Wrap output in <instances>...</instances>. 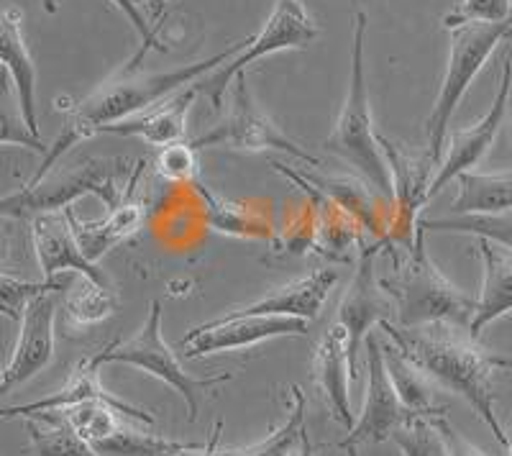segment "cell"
<instances>
[{
    "instance_id": "1",
    "label": "cell",
    "mask_w": 512,
    "mask_h": 456,
    "mask_svg": "<svg viewBox=\"0 0 512 456\" xmlns=\"http://www.w3.org/2000/svg\"><path fill=\"white\" fill-rule=\"evenodd\" d=\"M241 49V44L236 47H228L223 52H218L216 57L203 59V62H195V65L177 67V70L167 72H139V67L128 65L126 70L118 72L116 77H111L108 82H103L95 93H90L88 98L77 100L72 106H59L67 118H64V126L59 131L57 139L49 144L47 154L41 157V167L31 180H39L47 172L54 170V164L70 152L72 147H77L80 141L90 139V136L100 134V129L111 126V123L123 121V118L139 116V113L149 111L157 103H162L169 95L180 93L187 85L198 82L200 77L213 72L216 67H221L223 62H228L231 57H236Z\"/></svg>"
},
{
    "instance_id": "2",
    "label": "cell",
    "mask_w": 512,
    "mask_h": 456,
    "mask_svg": "<svg viewBox=\"0 0 512 456\" xmlns=\"http://www.w3.org/2000/svg\"><path fill=\"white\" fill-rule=\"evenodd\" d=\"M379 328L438 387L456 392L472 405L489 426V431L495 433V439L505 449H510V439L497 421L492 377H495L497 369H512V359L497 357L484 346H479V341L472 339L469 331L459 334L461 328L456 326L400 328L392 321H382Z\"/></svg>"
},
{
    "instance_id": "3",
    "label": "cell",
    "mask_w": 512,
    "mask_h": 456,
    "mask_svg": "<svg viewBox=\"0 0 512 456\" xmlns=\"http://www.w3.org/2000/svg\"><path fill=\"white\" fill-rule=\"evenodd\" d=\"M395 303L400 328L456 326L469 331L477 300L443 275L425 249V228L415 226L410 257L390 280H379Z\"/></svg>"
},
{
    "instance_id": "4",
    "label": "cell",
    "mask_w": 512,
    "mask_h": 456,
    "mask_svg": "<svg viewBox=\"0 0 512 456\" xmlns=\"http://www.w3.org/2000/svg\"><path fill=\"white\" fill-rule=\"evenodd\" d=\"M364 36H367V13L354 16V41H351V80L349 95L326 141V149L344 157L351 167L367 177L379 195L395 203V182L390 162L384 159L379 136L374 131L372 106H369L367 72H364Z\"/></svg>"
},
{
    "instance_id": "5",
    "label": "cell",
    "mask_w": 512,
    "mask_h": 456,
    "mask_svg": "<svg viewBox=\"0 0 512 456\" xmlns=\"http://www.w3.org/2000/svg\"><path fill=\"white\" fill-rule=\"evenodd\" d=\"M512 34L510 21L502 24H484V21H472V24L456 26L451 29V54H448L446 75H443L441 93L436 98L431 118L425 123V134H428V149H425L423 164L428 170L441 167L443 147L448 139V126L454 118L456 108L464 100L466 90L474 82V77L482 72L487 59L497 49L502 39Z\"/></svg>"
},
{
    "instance_id": "6",
    "label": "cell",
    "mask_w": 512,
    "mask_h": 456,
    "mask_svg": "<svg viewBox=\"0 0 512 456\" xmlns=\"http://www.w3.org/2000/svg\"><path fill=\"white\" fill-rule=\"evenodd\" d=\"M126 170V159H85L75 167L52 170L39 180L26 182L18 193L0 198V218H26L64 211L82 195H95L113 211L123 200L118 177Z\"/></svg>"
},
{
    "instance_id": "7",
    "label": "cell",
    "mask_w": 512,
    "mask_h": 456,
    "mask_svg": "<svg viewBox=\"0 0 512 456\" xmlns=\"http://www.w3.org/2000/svg\"><path fill=\"white\" fill-rule=\"evenodd\" d=\"M98 357L103 364H128L136 367L146 375L157 377L164 385L180 392L182 400L187 405V418L190 423L198 421L200 410V395L205 390H213L221 382L231 380V372H218L210 377H192L177 354L164 344L162 336V303L154 300L149 316H146L144 326L139 334L128 341H111L103 351H98Z\"/></svg>"
},
{
    "instance_id": "8",
    "label": "cell",
    "mask_w": 512,
    "mask_h": 456,
    "mask_svg": "<svg viewBox=\"0 0 512 456\" xmlns=\"http://www.w3.org/2000/svg\"><path fill=\"white\" fill-rule=\"evenodd\" d=\"M315 36H318V26H315L313 16L308 13L303 0H277L264 29L254 39L244 41L236 57H231L221 67L200 77L195 82V88H198V93L208 95L213 108H221L223 95L228 93L231 82L246 67L254 65L256 59L267 57V54L285 52V49H308L315 41Z\"/></svg>"
},
{
    "instance_id": "9",
    "label": "cell",
    "mask_w": 512,
    "mask_h": 456,
    "mask_svg": "<svg viewBox=\"0 0 512 456\" xmlns=\"http://www.w3.org/2000/svg\"><path fill=\"white\" fill-rule=\"evenodd\" d=\"M231 103V111L216 129H210L208 134L190 141V147L195 152L205 147H226L239 149V152H285L295 159H303L310 167L320 164L315 154L305 152L297 141H292L280 126H274L259 111V106H256L249 93V85H246V72L236 75V80H233Z\"/></svg>"
},
{
    "instance_id": "10",
    "label": "cell",
    "mask_w": 512,
    "mask_h": 456,
    "mask_svg": "<svg viewBox=\"0 0 512 456\" xmlns=\"http://www.w3.org/2000/svg\"><path fill=\"white\" fill-rule=\"evenodd\" d=\"M57 290L49 287L34 295L18 318V339L6 367H0V398L16 387L34 380L54 359V318H57Z\"/></svg>"
},
{
    "instance_id": "11",
    "label": "cell",
    "mask_w": 512,
    "mask_h": 456,
    "mask_svg": "<svg viewBox=\"0 0 512 456\" xmlns=\"http://www.w3.org/2000/svg\"><path fill=\"white\" fill-rule=\"evenodd\" d=\"M367 344V395H364V408L354 426L349 428V436L338 441V449H351L359 444H382L392 436L395 428L415 418L402 400L397 398V390L390 380L387 364H384V346L374 334L364 339Z\"/></svg>"
},
{
    "instance_id": "12",
    "label": "cell",
    "mask_w": 512,
    "mask_h": 456,
    "mask_svg": "<svg viewBox=\"0 0 512 456\" xmlns=\"http://www.w3.org/2000/svg\"><path fill=\"white\" fill-rule=\"evenodd\" d=\"M282 336H308V321L290 316H226L208 321L203 326L192 328L190 334L182 336L180 346L185 349L187 359H200L218 351L249 349L269 339Z\"/></svg>"
},
{
    "instance_id": "13",
    "label": "cell",
    "mask_w": 512,
    "mask_h": 456,
    "mask_svg": "<svg viewBox=\"0 0 512 456\" xmlns=\"http://www.w3.org/2000/svg\"><path fill=\"white\" fill-rule=\"evenodd\" d=\"M512 90V59L505 57L502 62V77L500 88H497L495 100H492V108L482 116V121H477L469 129H459L446 139V159L438 167V175H433L431 185H428V193L425 198H433V195L441 193L448 182L456 180L461 172H472V167H477L484 159V154L489 152V147L495 144L497 134H500V126L505 121L507 113V100H510Z\"/></svg>"
},
{
    "instance_id": "14",
    "label": "cell",
    "mask_w": 512,
    "mask_h": 456,
    "mask_svg": "<svg viewBox=\"0 0 512 456\" xmlns=\"http://www.w3.org/2000/svg\"><path fill=\"white\" fill-rule=\"evenodd\" d=\"M382 244L384 241H377V244L367 246L361 252L354 280H351L349 290H346L341 303H338L336 323H341L346 328V336H349V357L354 372L361 341L367 339L374 326H379L382 321H390L395 316V303H392L382 282L374 275V259H377Z\"/></svg>"
},
{
    "instance_id": "15",
    "label": "cell",
    "mask_w": 512,
    "mask_h": 456,
    "mask_svg": "<svg viewBox=\"0 0 512 456\" xmlns=\"http://www.w3.org/2000/svg\"><path fill=\"white\" fill-rule=\"evenodd\" d=\"M31 244H34L36 262H39L44 280H57V275H62V272H75V275L111 285L103 269L82 254L75 228H72L70 216H67V208L34 216V221H31Z\"/></svg>"
},
{
    "instance_id": "16",
    "label": "cell",
    "mask_w": 512,
    "mask_h": 456,
    "mask_svg": "<svg viewBox=\"0 0 512 456\" xmlns=\"http://www.w3.org/2000/svg\"><path fill=\"white\" fill-rule=\"evenodd\" d=\"M100 367H103V362H100L98 354L80 359L75 364V369L70 372V380L64 382L57 392H52L49 398L34 400V403L0 408V421H8V418H29L36 416V413H57V410H67L72 405L88 403V400H105V403L118 405L126 418H136V421L154 426L152 413H146V410L126 403V400L116 398V395H111V392L100 385Z\"/></svg>"
},
{
    "instance_id": "17",
    "label": "cell",
    "mask_w": 512,
    "mask_h": 456,
    "mask_svg": "<svg viewBox=\"0 0 512 456\" xmlns=\"http://www.w3.org/2000/svg\"><path fill=\"white\" fill-rule=\"evenodd\" d=\"M146 162L139 159L131 172V180H128L126 190H123V200L113 208L103 221H80L75 216L72 208H67V216H70L72 228H75V236L80 241L82 254L90 259V262L98 264L100 257L111 252L113 246H118L121 241H126L128 236H134L141 228L146 218V208L141 200H136V185H139L141 175H144Z\"/></svg>"
},
{
    "instance_id": "18",
    "label": "cell",
    "mask_w": 512,
    "mask_h": 456,
    "mask_svg": "<svg viewBox=\"0 0 512 456\" xmlns=\"http://www.w3.org/2000/svg\"><path fill=\"white\" fill-rule=\"evenodd\" d=\"M0 70H6L18 95L31 134L39 136V111H36V65L24 39V13L16 6L0 8ZM41 139V136H39Z\"/></svg>"
},
{
    "instance_id": "19",
    "label": "cell",
    "mask_w": 512,
    "mask_h": 456,
    "mask_svg": "<svg viewBox=\"0 0 512 456\" xmlns=\"http://www.w3.org/2000/svg\"><path fill=\"white\" fill-rule=\"evenodd\" d=\"M336 282V269H318L313 275L287 282V285L277 287V290L267 293L256 303L236 308L231 313H236V316H290L303 318V321H315L323 305H326L331 290L336 287Z\"/></svg>"
},
{
    "instance_id": "20",
    "label": "cell",
    "mask_w": 512,
    "mask_h": 456,
    "mask_svg": "<svg viewBox=\"0 0 512 456\" xmlns=\"http://www.w3.org/2000/svg\"><path fill=\"white\" fill-rule=\"evenodd\" d=\"M198 95V88H195V82H192L185 90L169 95L167 100L157 103V106L149 108V111L105 126V129H100V134L139 136V139H144L146 144H152V147H169V144H177V141H182L187 136V113H190L192 103H195Z\"/></svg>"
},
{
    "instance_id": "21",
    "label": "cell",
    "mask_w": 512,
    "mask_h": 456,
    "mask_svg": "<svg viewBox=\"0 0 512 456\" xmlns=\"http://www.w3.org/2000/svg\"><path fill=\"white\" fill-rule=\"evenodd\" d=\"M315 380L320 390L326 392L328 403L333 408V416L346 428L354 426V413H351V377H356L349 357V336L341 323L333 321L328 331L320 339L315 351Z\"/></svg>"
},
{
    "instance_id": "22",
    "label": "cell",
    "mask_w": 512,
    "mask_h": 456,
    "mask_svg": "<svg viewBox=\"0 0 512 456\" xmlns=\"http://www.w3.org/2000/svg\"><path fill=\"white\" fill-rule=\"evenodd\" d=\"M477 249L482 257L484 280L472 323H469V336L479 341L489 323L512 313V252L487 239H479Z\"/></svg>"
},
{
    "instance_id": "23",
    "label": "cell",
    "mask_w": 512,
    "mask_h": 456,
    "mask_svg": "<svg viewBox=\"0 0 512 456\" xmlns=\"http://www.w3.org/2000/svg\"><path fill=\"white\" fill-rule=\"evenodd\" d=\"M384 364H387L390 380L397 390V398L402 400V405H405L415 418L446 416V408H443V405L438 408L436 400H433V392H436L438 387L436 382L425 375L423 369H420L405 351L397 349L392 341L384 346Z\"/></svg>"
},
{
    "instance_id": "24",
    "label": "cell",
    "mask_w": 512,
    "mask_h": 456,
    "mask_svg": "<svg viewBox=\"0 0 512 456\" xmlns=\"http://www.w3.org/2000/svg\"><path fill=\"white\" fill-rule=\"evenodd\" d=\"M459 195L454 200V216L472 213H502L512 208V170L510 172H461L456 177Z\"/></svg>"
},
{
    "instance_id": "25",
    "label": "cell",
    "mask_w": 512,
    "mask_h": 456,
    "mask_svg": "<svg viewBox=\"0 0 512 456\" xmlns=\"http://www.w3.org/2000/svg\"><path fill=\"white\" fill-rule=\"evenodd\" d=\"M24 421L34 456H100L59 413H36Z\"/></svg>"
},
{
    "instance_id": "26",
    "label": "cell",
    "mask_w": 512,
    "mask_h": 456,
    "mask_svg": "<svg viewBox=\"0 0 512 456\" xmlns=\"http://www.w3.org/2000/svg\"><path fill=\"white\" fill-rule=\"evenodd\" d=\"M425 231L436 234H469L477 239H487L512 252V208L502 213H472V216H443L420 218Z\"/></svg>"
},
{
    "instance_id": "27",
    "label": "cell",
    "mask_w": 512,
    "mask_h": 456,
    "mask_svg": "<svg viewBox=\"0 0 512 456\" xmlns=\"http://www.w3.org/2000/svg\"><path fill=\"white\" fill-rule=\"evenodd\" d=\"M95 451L100 456H187L203 449V444H190V441H172L162 436H149L134 428H118L108 439L95 441Z\"/></svg>"
},
{
    "instance_id": "28",
    "label": "cell",
    "mask_w": 512,
    "mask_h": 456,
    "mask_svg": "<svg viewBox=\"0 0 512 456\" xmlns=\"http://www.w3.org/2000/svg\"><path fill=\"white\" fill-rule=\"evenodd\" d=\"M64 313L72 326H93L116 313V290L111 285L77 275V282L64 298Z\"/></svg>"
},
{
    "instance_id": "29",
    "label": "cell",
    "mask_w": 512,
    "mask_h": 456,
    "mask_svg": "<svg viewBox=\"0 0 512 456\" xmlns=\"http://www.w3.org/2000/svg\"><path fill=\"white\" fill-rule=\"evenodd\" d=\"M290 416L282 423L280 428H274L267 439L259 441V444L249 446V449H236L226 451L223 456H292L297 451V446L303 444V439L308 436L305 431V395L300 390V385L290 387Z\"/></svg>"
},
{
    "instance_id": "30",
    "label": "cell",
    "mask_w": 512,
    "mask_h": 456,
    "mask_svg": "<svg viewBox=\"0 0 512 456\" xmlns=\"http://www.w3.org/2000/svg\"><path fill=\"white\" fill-rule=\"evenodd\" d=\"M192 188L203 200L210 226L216 228V231L228 236H244V239H262V236H267V226L262 223V218L251 211H244V205L228 203V200L213 195L200 182V177L192 182Z\"/></svg>"
},
{
    "instance_id": "31",
    "label": "cell",
    "mask_w": 512,
    "mask_h": 456,
    "mask_svg": "<svg viewBox=\"0 0 512 456\" xmlns=\"http://www.w3.org/2000/svg\"><path fill=\"white\" fill-rule=\"evenodd\" d=\"M0 144H13V147L31 149L36 154H47L49 147H44V141L39 136L31 134L26 126L24 113L18 106V95L13 88L11 77L6 70H0Z\"/></svg>"
},
{
    "instance_id": "32",
    "label": "cell",
    "mask_w": 512,
    "mask_h": 456,
    "mask_svg": "<svg viewBox=\"0 0 512 456\" xmlns=\"http://www.w3.org/2000/svg\"><path fill=\"white\" fill-rule=\"evenodd\" d=\"M57 413L90 444L108 439L111 433H116L121 428L118 416H123V410L118 405L105 403V400H88V403L72 405V408L57 410Z\"/></svg>"
},
{
    "instance_id": "33",
    "label": "cell",
    "mask_w": 512,
    "mask_h": 456,
    "mask_svg": "<svg viewBox=\"0 0 512 456\" xmlns=\"http://www.w3.org/2000/svg\"><path fill=\"white\" fill-rule=\"evenodd\" d=\"M390 439L395 441L402 456H451L441 428L436 426V416L410 418L392 431Z\"/></svg>"
},
{
    "instance_id": "34",
    "label": "cell",
    "mask_w": 512,
    "mask_h": 456,
    "mask_svg": "<svg viewBox=\"0 0 512 456\" xmlns=\"http://www.w3.org/2000/svg\"><path fill=\"white\" fill-rule=\"evenodd\" d=\"M157 172L169 182L192 185L198 180V152L190 147V141L162 147V152L157 154Z\"/></svg>"
},
{
    "instance_id": "35",
    "label": "cell",
    "mask_w": 512,
    "mask_h": 456,
    "mask_svg": "<svg viewBox=\"0 0 512 456\" xmlns=\"http://www.w3.org/2000/svg\"><path fill=\"white\" fill-rule=\"evenodd\" d=\"M512 16V0H464L456 11L443 18V26L448 31L456 26L484 21V24H502Z\"/></svg>"
},
{
    "instance_id": "36",
    "label": "cell",
    "mask_w": 512,
    "mask_h": 456,
    "mask_svg": "<svg viewBox=\"0 0 512 456\" xmlns=\"http://www.w3.org/2000/svg\"><path fill=\"white\" fill-rule=\"evenodd\" d=\"M111 3L118 8V11L123 13V16L128 18V21H131V26H134V29L139 31L141 41H144V49H141V52L136 54L134 65H139L141 57H144V54L149 52V49H162V47H159V41H157V31H154L152 26H149V18H146L144 13H141V8H139V3H136V0H111Z\"/></svg>"
},
{
    "instance_id": "37",
    "label": "cell",
    "mask_w": 512,
    "mask_h": 456,
    "mask_svg": "<svg viewBox=\"0 0 512 456\" xmlns=\"http://www.w3.org/2000/svg\"><path fill=\"white\" fill-rule=\"evenodd\" d=\"M436 426L441 428L443 441H446L448 454H451V456H489L487 451L477 449V446H474L472 441L464 439V436H461V433L456 431V428L446 421V416H436Z\"/></svg>"
},
{
    "instance_id": "38",
    "label": "cell",
    "mask_w": 512,
    "mask_h": 456,
    "mask_svg": "<svg viewBox=\"0 0 512 456\" xmlns=\"http://www.w3.org/2000/svg\"><path fill=\"white\" fill-rule=\"evenodd\" d=\"M221 431H223V421H218L216 426H213V436H210L208 444L203 446L200 451H195V454H187V456H223L226 451H218V441H221Z\"/></svg>"
},
{
    "instance_id": "39",
    "label": "cell",
    "mask_w": 512,
    "mask_h": 456,
    "mask_svg": "<svg viewBox=\"0 0 512 456\" xmlns=\"http://www.w3.org/2000/svg\"><path fill=\"white\" fill-rule=\"evenodd\" d=\"M313 454H315V449H313V444H310V436H305L303 444L297 446V451L292 456H313Z\"/></svg>"
},
{
    "instance_id": "40",
    "label": "cell",
    "mask_w": 512,
    "mask_h": 456,
    "mask_svg": "<svg viewBox=\"0 0 512 456\" xmlns=\"http://www.w3.org/2000/svg\"><path fill=\"white\" fill-rule=\"evenodd\" d=\"M41 6L47 13H57V0H41Z\"/></svg>"
},
{
    "instance_id": "41",
    "label": "cell",
    "mask_w": 512,
    "mask_h": 456,
    "mask_svg": "<svg viewBox=\"0 0 512 456\" xmlns=\"http://www.w3.org/2000/svg\"><path fill=\"white\" fill-rule=\"evenodd\" d=\"M6 252H8V239H6V234L0 231V259L6 257Z\"/></svg>"
},
{
    "instance_id": "42",
    "label": "cell",
    "mask_w": 512,
    "mask_h": 456,
    "mask_svg": "<svg viewBox=\"0 0 512 456\" xmlns=\"http://www.w3.org/2000/svg\"><path fill=\"white\" fill-rule=\"evenodd\" d=\"M0 316H6V318H11V313H8L6 308H3V305H0Z\"/></svg>"
},
{
    "instance_id": "43",
    "label": "cell",
    "mask_w": 512,
    "mask_h": 456,
    "mask_svg": "<svg viewBox=\"0 0 512 456\" xmlns=\"http://www.w3.org/2000/svg\"><path fill=\"white\" fill-rule=\"evenodd\" d=\"M349 451V456H359V451H356V446H351V449H346Z\"/></svg>"
},
{
    "instance_id": "44",
    "label": "cell",
    "mask_w": 512,
    "mask_h": 456,
    "mask_svg": "<svg viewBox=\"0 0 512 456\" xmlns=\"http://www.w3.org/2000/svg\"><path fill=\"white\" fill-rule=\"evenodd\" d=\"M507 451H510V456H512V441H510V449H507Z\"/></svg>"
},
{
    "instance_id": "45",
    "label": "cell",
    "mask_w": 512,
    "mask_h": 456,
    "mask_svg": "<svg viewBox=\"0 0 512 456\" xmlns=\"http://www.w3.org/2000/svg\"><path fill=\"white\" fill-rule=\"evenodd\" d=\"M136 3H146V0H136Z\"/></svg>"
},
{
    "instance_id": "46",
    "label": "cell",
    "mask_w": 512,
    "mask_h": 456,
    "mask_svg": "<svg viewBox=\"0 0 512 456\" xmlns=\"http://www.w3.org/2000/svg\"><path fill=\"white\" fill-rule=\"evenodd\" d=\"M507 21H510V24H512V16H510V18H507Z\"/></svg>"
}]
</instances>
